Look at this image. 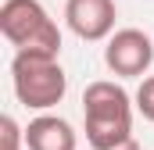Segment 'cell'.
I'll return each instance as SVG.
<instances>
[{
    "mask_svg": "<svg viewBox=\"0 0 154 150\" xmlns=\"http://www.w3.org/2000/svg\"><path fill=\"white\" fill-rule=\"evenodd\" d=\"M133 107L136 100L111 79H97L82 89V125L90 150H111L133 140Z\"/></svg>",
    "mask_w": 154,
    "mask_h": 150,
    "instance_id": "6da1fadb",
    "label": "cell"
},
{
    "mask_svg": "<svg viewBox=\"0 0 154 150\" xmlns=\"http://www.w3.org/2000/svg\"><path fill=\"white\" fill-rule=\"evenodd\" d=\"M111 150H140V143H136V140H125V143H118V147H111Z\"/></svg>",
    "mask_w": 154,
    "mask_h": 150,
    "instance_id": "9c48e42d",
    "label": "cell"
},
{
    "mask_svg": "<svg viewBox=\"0 0 154 150\" xmlns=\"http://www.w3.org/2000/svg\"><path fill=\"white\" fill-rule=\"evenodd\" d=\"M104 64L118 79H143L154 64V39L143 29H115L104 46Z\"/></svg>",
    "mask_w": 154,
    "mask_h": 150,
    "instance_id": "277c9868",
    "label": "cell"
},
{
    "mask_svg": "<svg viewBox=\"0 0 154 150\" xmlns=\"http://www.w3.org/2000/svg\"><path fill=\"white\" fill-rule=\"evenodd\" d=\"M11 86L22 107L29 111H50L65 100L68 75L61 68L57 54L47 50H18L11 61Z\"/></svg>",
    "mask_w": 154,
    "mask_h": 150,
    "instance_id": "7a4b0ae2",
    "label": "cell"
},
{
    "mask_svg": "<svg viewBox=\"0 0 154 150\" xmlns=\"http://www.w3.org/2000/svg\"><path fill=\"white\" fill-rule=\"evenodd\" d=\"M136 111L143 114L147 122H154V75H147L143 82H140V89H136Z\"/></svg>",
    "mask_w": 154,
    "mask_h": 150,
    "instance_id": "ba28073f",
    "label": "cell"
},
{
    "mask_svg": "<svg viewBox=\"0 0 154 150\" xmlns=\"http://www.w3.org/2000/svg\"><path fill=\"white\" fill-rule=\"evenodd\" d=\"M115 0H65V25L86 43H100L115 32Z\"/></svg>",
    "mask_w": 154,
    "mask_h": 150,
    "instance_id": "5b68a950",
    "label": "cell"
},
{
    "mask_svg": "<svg viewBox=\"0 0 154 150\" xmlns=\"http://www.w3.org/2000/svg\"><path fill=\"white\" fill-rule=\"evenodd\" d=\"M75 147H79L75 129L57 114L39 111L25 125V150H75Z\"/></svg>",
    "mask_w": 154,
    "mask_h": 150,
    "instance_id": "8992f818",
    "label": "cell"
},
{
    "mask_svg": "<svg viewBox=\"0 0 154 150\" xmlns=\"http://www.w3.org/2000/svg\"><path fill=\"white\" fill-rule=\"evenodd\" d=\"M0 32L14 50L61 54V29H57V22L47 14V7L39 0H4Z\"/></svg>",
    "mask_w": 154,
    "mask_h": 150,
    "instance_id": "3957f363",
    "label": "cell"
},
{
    "mask_svg": "<svg viewBox=\"0 0 154 150\" xmlns=\"http://www.w3.org/2000/svg\"><path fill=\"white\" fill-rule=\"evenodd\" d=\"M0 132H4V150H22L25 147V129H22L11 114L0 118Z\"/></svg>",
    "mask_w": 154,
    "mask_h": 150,
    "instance_id": "52a82bcc",
    "label": "cell"
}]
</instances>
